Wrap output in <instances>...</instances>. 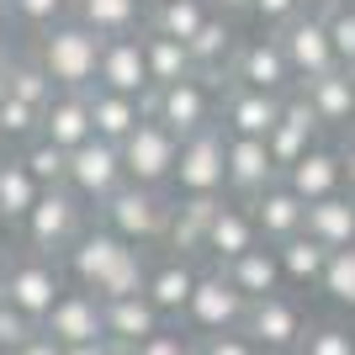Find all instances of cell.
Instances as JSON below:
<instances>
[{
  "label": "cell",
  "mask_w": 355,
  "mask_h": 355,
  "mask_svg": "<svg viewBox=\"0 0 355 355\" xmlns=\"http://www.w3.org/2000/svg\"><path fill=\"white\" fill-rule=\"evenodd\" d=\"M64 270L74 276L80 292H90L96 302H117V297H138L148 282V254L122 244L117 234H106L101 223L74 239V250L64 254Z\"/></svg>",
  "instance_id": "6da1fadb"
},
{
  "label": "cell",
  "mask_w": 355,
  "mask_h": 355,
  "mask_svg": "<svg viewBox=\"0 0 355 355\" xmlns=\"http://www.w3.org/2000/svg\"><path fill=\"white\" fill-rule=\"evenodd\" d=\"M32 59L43 64V74L53 80V90H74L85 96L96 85V59H101V37H90L80 21H53L37 32Z\"/></svg>",
  "instance_id": "7a4b0ae2"
},
{
  "label": "cell",
  "mask_w": 355,
  "mask_h": 355,
  "mask_svg": "<svg viewBox=\"0 0 355 355\" xmlns=\"http://www.w3.org/2000/svg\"><path fill=\"white\" fill-rule=\"evenodd\" d=\"M85 228H90V207L69 191V186H48V191L37 196V207L21 218V239H27V250L43 254V260H64Z\"/></svg>",
  "instance_id": "3957f363"
},
{
  "label": "cell",
  "mask_w": 355,
  "mask_h": 355,
  "mask_svg": "<svg viewBox=\"0 0 355 355\" xmlns=\"http://www.w3.org/2000/svg\"><path fill=\"white\" fill-rule=\"evenodd\" d=\"M218 96H223V85H212L202 74H186V80H175L164 90H148L138 106H144V117L164 122L175 138H191V133L218 122Z\"/></svg>",
  "instance_id": "277c9868"
},
{
  "label": "cell",
  "mask_w": 355,
  "mask_h": 355,
  "mask_svg": "<svg viewBox=\"0 0 355 355\" xmlns=\"http://www.w3.org/2000/svg\"><path fill=\"white\" fill-rule=\"evenodd\" d=\"M101 228L117 234L122 244L133 250H148V244H164V223H170V196L154 191V186H122L112 202H101Z\"/></svg>",
  "instance_id": "5b68a950"
},
{
  "label": "cell",
  "mask_w": 355,
  "mask_h": 355,
  "mask_svg": "<svg viewBox=\"0 0 355 355\" xmlns=\"http://www.w3.org/2000/svg\"><path fill=\"white\" fill-rule=\"evenodd\" d=\"M64 292V270L59 260H43V254L32 250H16L6 266H0V302H11L21 318H32V324H43L48 308L59 302Z\"/></svg>",
  "instance_id": "8992f818"
},
{
  "label": "cell",
  "mask_w": 355,
  "mask_h": 355,
  "mask_svg": "<svg viewBox=\"0 0 355 355\" xmlns=\"http://www.w3.org/2000/svg\"><path fill=\"white\" fill-rule=\"evenodd\" d=\"M223 128L212 122V128H202V133L180 138V159H175V175H170V186H175V196H191V202H218L223 191H228V170H223Z\"/></svg>",
  "instance_id": "52a82bcc"
},
{
  "label": "cell",
  "mask_w": 355,
  "mask_h": 355,
  "mask_svg": "<svg viewBox=\"0 0 355 355\" xmlns=\"http://www.w3.org/2000/svg\"><path fill=\"white\" fill-rule=\"evenodd\" d=\"M117 148H122V170H128V180H133V186H154V191H164V186H170L175 159H180V138L170 133L164 122L144 117Z\"/></svg>",
  "instance_id": "ba28073f"
},
{
  "label": "cell",
  "mask_w": 355,
  "mask_h": 355,
  "mask_svg": "<svg viewBox=\"0 0 355 355\" xmlns=\"http://www.w3.org/2000/svg\"><path fill=\"white\" fill-rule=\"evenodd\" d=\"M244 313H250V302L228 286V276H223V270H202L191 297H186L180 324L207 340V334H234V329H244Z\"/></svg>",
  "instance_id": "9c48e42d"
},
{
  "label": "cell",
  "mask_w": 355,
  "mask_h": 355,
  "mask_svg": "<svg viewBox=\"0 0 355 355\" xmlns=\"http://www.w3.org/2000/svg\"><path fill=\"white\" fill-rule=\"evenodd\" d=\"M64 186H69L85 207H101L112 196L128 186V170H122V148L117 144H101V138H90L69 154V170H64Z\"/></svg>",
  "instance_id": "30bf717a"
},
{
  "label": "cell",
  "mask_w": 355,
  "mask_h": 355,
  "mask_svg": "<svg viewBox=\"0 0 355 355\" xmlns=\"http://www.w3.org/2000/svg\"><path fill=\"white\" fill-rule=\"evenodd\" d=\"M244 334L260 345V355H292L308 334V318H302V302L286 292H270L260 302H250L244 313Z\"/></svg>",
  "instance_id": "8fae6325"
},
{
  "label": "cell",
  "mask_w": 355,
  "mask_h": 355,
  "mask_svg": "<svg viewBox=\"0 0 355 355\" xmlns=\"http://www.w3.org/2000/svg\"><path fill=\"white\" fill-rule=\"evenodd\" d=\"M276 43H282L286 69H292L297 85H308V80H318V74L340 69V64H334V48H329V27H324L318 11H297L292 21L276 32Z\"/></svg>",
  "instance_id": "7c38bea8"
},
{
  "label": "cell",
  "mask_w": 355,
  "mask_h": 355,
  "mask_svg": "<svg viewBox=\"0 0 355 355\" xmlns=\"http://www.w3.org/2000/svg\"><path fill=\"white\" fill-rule=\"evenodd\" d=\"M228 85H244V90H266V96H292V69H286V53L276 37H244L228 64Z\"/></svg>",
  "instance_id": "4fadbf2b"
},
{
  "label": "cell",
  "mask_w": 355,
  "mask_h": 355,
  "mask_svg": "<svg viewBox=\"0 0 355 355\" xmlns=\"http://www.w3.org/2000/svg\"><path fill=\"white\" fill-rule=\"evenodd\" d=\"M282 101H286V96L223 85V96H218V128H223V138H270V128H276V117H282Z\"/></svg>",
  "instance_id": "5bb4252c"
},
{
  "label": "cell",
  "mask_w": 355,
  "mask_h": 355,
  "mask_svg": "<svg viewBox=\"0 0 355 355\" xmlns=\"http://www.w3.org/2000/svg\"><path fill=\"white\" fill-rule=\"evenodd\" d=\"M48 334V340L59 345V350H69V345H96L106 340V329H101V302L90 292H80V286H64L59 302L48 308V318L37 324Z\"/></svg>",
  "instance_id": "9a60e30c"
},
{
  "label": "cell",
  "mask_w": 355,
  "mask_h": 355,
  "mask_svg": "<svg viewBox=\"0 0 355 355\" xmlns=\"http://www.w3.org/2000/svg\"><path fill=\"white\" fill-rule=\"evenodd\" d=\"M318 133H324V128H318V117H313V112H308V101H302V96L292 90V96L282 101V117H276L270 138H266L270 164H276V175H286V170H292V164L302 159V154H308L313 144H318Z\"/></svg>",
  "instance_id": "2e32d148"
},
{
  "label": "cell",
  "mask_w": 355,
  "mask_h": 355,
  "mask_svg": "<svg viewBox=\"0 0 355 355\" xmlns=\"http://www.w3.org/2000/svg\"><path fill=\"white\" fill-rule=\"evenodd\" d=\"M90 90H112V96H148V69H144V48L138 37H106L101 59H96V85Z\"/></svg>",
  "instance_id": "e0dca14e"
},
{
  "label": "cell",
  "mask_w": 355,
  "mask_h": 355,
  "mask_svg": "<svg viewBox=\"0 0 355 355\" xmlns=\"http://www.w3.org/2000/svg\"><path fill=\"white\" fill-rule=\"evenodd\" d=\"M223 170H228V191L239 196V202H250V196H260L266 186H276V164H270V148L266 138H228L223 144Z\"/></svg>",
  "instance_id": "ac0fdd59"
},
{
  "label": "cell",
  "mask_w": 355,
  "mask_h": 355,
  "mask_svg": "<svg viewBox=\"0 0 355 355\" xmlns=\"http://www.w3.org/2000/svg\"><path fill=\"white\" fill-rule=\"evenodd\" d=\"M244 207H250V218H254L260 244H270V250H276V244H286V239H297V234H302V218H308V202H297L282 180H276V186H266L260 196H250Z\"/></svg>",
  "instance_id": "d6986e66"
},
{
  "label": "cell",
  "mask_w": 355,
  "mask_h": 355,
  "mask_svg": "<svg viewBox=\"0 0 355 355\" xmlns=\"http://www.w3.org/2000/svg\"><path fill=\"white\" fill-rule=\"evenodd\" d=\"M297 96L308 101V112L318 117L324 133H329V128H340V133H350V128H355V74L350 69L318 74V80H308Z\"/></svg>",
  "instance_id": "ffe728a7"
},
{
  "label": "cell",
  "mask_w": 355,
  "mask_h": 355,
  "mask_svg": "<svg viewBox=\"0 0 355 355\" xmlns=\"http://www.w3.org/2000/svg\"><path fill=\"white\" fill-rule=\"evenodd\" d=\"M260 244V234H254V218L244 202H218L212 207V223H207V239H202V254H207L212 266H228V260H239L244 250H254Z\"/></svg>",
  "instance_id": "44dd1931"
},
{
  "label": "cell",
  "mask_w": 355,
  "mask_h": 355,
  "mask_svg": "<svg viewBox=\"0 0 355 355\" xmlns=\"http://www.w3.org/2000/svg\"><path fill=\"white\" fill-rule=\"evenodd\" d=\"M282 186L297 196V202H324V196H340L345 191V170H340V148L329 144H313L302 159L282 175Z\"/></svg>",
  "instance_id": "7402d4cb"
},
{
  "label": "cell",
  "mask_w": 355,
  "mask_h": 355,
  "mask_svg": "<svg viewBox=\"0 0 355 355\" xmlns=\"http://www.w3.org/2000/svg\"><path fill=\"white\" fill-rule=\"evenodd\" d=\"M101 329H106V345H117V350H138L148 334H159V329H164V318H159V308L138 292V297L101 302Z\"/></svg>",
  "instance_id": "603a6c76"
},
{
  "label": "cell",
  "mask_w": 355,
  "mask_h": 355,
  "mask_svg": "<svg viewBox=\"0 0 355 355\" xmlns=\"http://www.w3.org/2000/svg\"><path fill=\"white\" fill-rule=\"evenodd\" d=\"M186 53H191V69L202 74V80L228 85V64H234V53H239L234 21H228V16H207V21L196 27V37L186 43Z\"/></svg>",
  "instance_id": "cb8c5ba5"
},
{
  "label": "cell",
  "mask_w": 355,
  "mask_h": 355,
  "mask_svg": "<svg viewBox=\"0 0 355 355\" xmlns=\"http://www.w3.org/2000/svg\"><path fill=\"white\" fill-rule=\"evenodd\" d=\"M69 21H80L90 37L106 43V37H138L148 27V11L138 0H74Z\"/></svg>",
  "instance_id": "d4e9b609"
},
{
  "label": "cell",
  "mask_w": 355,
  "mask_h": 355,
  "mask_svg": "<svg viewBox=\"0 0 355 355\" xmlns=\"http://www.w3.org/2000/svg\"><path fill=\"white\" fill-rule=\"evenodd\" d=\"M223 276H228V286H234L244 302H260V297H270V292H286L282 266H276V250H270V244H254V250H244L239 260H228Z\"/></svg>",
  "instance_id": "484cf974"
},
{
  "label": "cell",
  "mask_w": 355,
  "mask_h": 355,
  "mask_svg": "<svg viewBox=\"0 0 355 355\" xmlns=\"http://www.w3.org/2000/svg\"><path fill=\"white\" fill-rule=\"evenodd\" d=\"M302 234L313 244H324L329 254L334 250H350L355 244V196H324V202H308V218H302Z\"/></svg>",
  "instance_id": "4316f807"
},
{
  "label": "cell",
  "mask_w": 355,
  "mask_h": 355,
  "mask_svg": "<svg viewBox=\"0 0 355 355\" xmlns=\"http://www.w3.org/2000/svg\"><path fill=\"white\" fill-rule=\"evenodd\" d=\"M37 138H48L53 148H64V154H74L80 144H90V106H85V96H74V90H59L53 101L43 106V133Z\"/></svg>",
  "instance_id": "83f0119b"
},
{
  "label": "cell",
  "mask_w": 355,
  "mask_h": 355,
  "mask_svg": "<svg viewBox=\"0 0 355 355\" xmlns=\"http://www.w3.org/2000/svg\"><path fill=\"white\" fill-rule=\"evenodd\" d=\"M196 276H202V270H196L191 260L170 254V260H159V266H148L144 297L159 308V318H180V313H186V297H191V286H196Z\"/></svg>",
  "instance_id": "f1b7e54d"
},
{
  "label": "cell",
  "mask_w": 355,
  "mask_h": 355,
  "mask_svg": "<svg viewBox=\"0 0 355 355\" xmlns=\"http://www.w3.org/2000/svg\"><path fill=\"white\" fill-rule=\"evenodd\" d=\"M218 202H191V196H175V202H170V223H164L170 254H180V260L202 254V239H207V223H212V207H218Z\"/></svg>",
  "instance_id": "f546056e"
},
{
  "label": "cell",
  "mask_w": 355,
  "mask_h": 355,
  "mask_svg": "<svg viewBox=\"0 0 355 355\" xmlns=\"http://www.w3.org/2000/svg\"><path fill=\"white\" fill-rule=\"evenodd\" d=\"M85 106H90V133L101 144H122L144 122V106L133 96H112V90H85Z\"/></svg>",
  "instance_id": "4dcf8cb0"
},
{
  "label": "cell",
  "mask_w": 355,
  "mask_h": 355,
  "mask_svg": "<svg viewBox=\"0 0 355 355\" xmlns=\"http://www.w3.org/2000/svg\"><path fill=\"white\" fill-rule=\"evenodd\" d=\"M138 48H144V69H148V90H164L175 85V80H186L191 69V53H186V43H175V37H164V32H138Z\"/></svg>",
  "instance_id": "1f68e13d"
},
{
  "label": "cell",
  "mask_w": 355,
  "mask_h": 355,
  "mask_svg": "<svg viewBox=\"0 0 355 355\" xmlns=\"http://www.w3.org/2000/svg\"><path fill=\"white\" fill-rule=\"evenodd\" d=\"M37 196H43V186L32 180L21 154H6V159H0V223H6V228H21V218L37 207Z\"/></svg>",
  "instance_id": "d6a6232c"
},
{
  "label": "cell",
  "mask_w": 355,
  "mask_h": 355,
  "mask_svg": "<svg viewBox=\"0 0 355 355\" xmlns=\"http://www.w3.org/2000/svg\"><path fill=\"white\" fill-rule=\"evenodd\" d=\"M276 266H282L286 286H318V276H324V266H329V250L313 244L308 234H297V239H286V244H276Z\"/></svg>",
  "instance_id": "836d02e7"
},
{
  "label": "cell",
  "mask_w": 355,
  "mask_h": 355,
  "mask_svg": "<svg viewBox=\"0 0 355 355\" xmlns=\"http://www.w3.org/2000/svg\"><path fill=\"white\" fill-rule=\"evenodd\" d=\"M207 0H164L159 11H148V32H164V37H175V43H191L196 27L207 21Z\"/></svg>",
  "instance_id": "e575fe53"
},
{
  "label": "cell",
  "mask_w": 355,
  "mask_h": 355,
  "mask_svg": "<svg viewBox=\"0 0 355 355\" xmlns=\"http://www.w3.org/2000/svg\"><path fill=\"white\" fill-rule=\"evenodd\" d=\"M0 90H6V96H16V101H27V106H37V112H43V106L59 96V90H53V80L43 74V64L32 59V53H21V59H16L11 80H6Z\"/></svg>",
  "instance_id": "d590c367"
},
{
  "label": "cell",
  "mask_w": 355,
  "mask_h": 355,
  "mask_svg": "<svg viewBox=\"0 0 355 355\" xmlns=\"http://www.w3.org/2000/svg\"><path fill=\"white\" fill-rule=\"evenodd\" d=\"M318 292H324L334 308H350V313H355V244L329 254L324 276H318Z\"/></svg>",
  "instance_id": "8d00e7d4"
},
{
  "label": "cell",
  "mask_w": 355,
  "mask_h": 355,
  "mask_svg": "<svg viewBox=\"0 0 355 355\" xmlns=\"http://www.w3.org/2000/svg\"><path fill=\"white\" fill-rule=\"evenodd\" d=\"M0 133H6V144H32V138L43 133V112L0 90Z\"/></svg>",
  "instance_id": "74e56055"
},
{
  "label": "cell",
  "mask_w": 355,
  "mask_h": 355,
  "mask_svg": "<svg viewBox=\"0 0 355 355\" xmlns=\"http://www.w3.org/2000/svg\"><path fill=\"white\" fill-rule=\"evenodd\" d=\"M324 27H329V48H334V64L355 74V0L324 11Z\"/></svg>",
  "instance_id": "f35d334b"
},
{
  "label": "cell",
  "mask_w": 355,
  "mask_h": 355,
  "mask_svg": "<svg viewBox=\"0 0 355 355\" xmlns=\"http://www.w3.org/2000/svg\"><path fill=\"white\" fill-rule=\"evenodd\" d=\"M21 164H27L32 170V180H37V186H64V170H69V154H64V148H53L48 144V138H32L27 144V154H21Z\"/></svg>",
  "instance_id": "ab89813d"
},
{
  "label": "cell",
  "mask_w": 355,
  "mask_h": 355,
  "mask_svg": "<svg viewBox=\"0 0 355 355\" xmlns=\"http://www.w3.org/2000/svg\"><path fill=\"white\" fill-rule=\"evenodd\" d=\"M6 11H11V21L43 32V27H53V21H69L74 0H6Z\"/></svg>",
  "instance_id": "60d3db41"
},
{
  "label": "cell",
  "mask_w": 355,
  "mask_h": 355,
  "mask_svg": "<svg viewBox=\"0 0 355 355\" xmlns=\"http://www.w3.org/2000/svg\"><path fill=\"white\" fill-rule=\"evenodd\" d=\"M297 355H355V334L345 324H313L297 345Z\"/></svg>",
  "instance_id": "b9f144b4"
},
{
  "label": "cell",
  "mask_w": 355,
  "mask_h": 355,
  "mask_svg": "<svg viewBox=\"0 0 355 355\" xmlns=\"http://www.w3.org/2000/svg\"><path fill=\"white\" fill-rule=\"evenodd\" d=\"M32 334H37V324H32V318H21L11 302H0V355H11L16 345H27Z\"/></svg>",
  "instance_id": "7bdbcfd3"
},
{
  "label": "cell",
  "mask_w": 355,
  "mask_h": 355,
  "mask_svg": "<svg viewBox=\"0 0 355 355\" xmlns=\"http://www.w3.org/2000/svg\"><path fill=\"white\" fill-rule=\"evenodd\" d=\"M128 355H196V340L191 334H180V329H159V334H148L138 350Z\"/></svg>",
  "instance_id": "ee69618b"
},
{
  "label": "cell",
  "mask_w": 355,
  "mask_h": 355,
  "mask_svg": "<svg viewBox=\"0 0 355 355\" xmlns=\"http://www.w3.org/2000/svg\"><path fill=\"white\" fill-rule=\"evenodd\" d=\"M196 355H260V345L234 329V334H207V340H196Z\"/></svg>",
  "instance_id": "f6af8a7d"
},
{
  "label": "cell",
  "mask_w": 355,
  "mask_h": 355,
  "mask_svg": "<svg viewBox=\"0 0 355 355\" xmlns=\"http://www.w3.org/2000/svg\"><path fill=\"white\" fill-rule=\"evenodd\" d=\"M297 11H302V0H250V16L260 27H270V32H282Z\"/></svg>",
  "instance_id": "bcb514c9"
},
{
  "label": "cell",
  "mask_w": 355,
  "mask_h": 355,
  "mask_svg": "<svg viewBox=\"0 0 355 355\" xmlns=\"http://www.w3.org/2000/svg\"><path fill=\"white\" fill-rule=\"evenodd\" d=\"M340 170H345V191L355 196V128L345 133V144H340Z\"/></svg>",
  "instance_id": "7dc6e473"
},
{
  "label": "cell",
  "mask_w": 355,
  "mask_h": 355,
  "mask_svg": "<svg viewBox=\"0 0 355 355\" xmlns=\"http://www.w3.org/2000/svg\"><path fill=\"white\" fill-rule=\"evenodd\" d=\"M11 355H59V345H53V340H48V334H43V329H37V334H32L27 345H16Z\"/></svg>",
  "instance_id": "c3c4849f"
},
{
  "label": "cell",
  "mask_w": 355,
  "mask_h": 355,
  "mask_svg": "<svg viewBox=\"0 0 355 355\" xmlns=\"http://www.w3.org/2000/svg\"><path fill=\"white\" fill-rule=\"evenodd\" d=\"M16 59H21V48H16V37H6V43H0V85H6V80H11Z\"/></svg>",
  "instance_id": "681fc988"
},
{
  "label": "cell",
  "mask_w": 355,
  "mask_h": 355,
  "mask_svg": "<svg viewBox=\"0 0 355 355\" xmlns=\"http://www.w3.org/2000/svg\"><path fill=\"white\" fill-rule=\"evenodd\" d=\"M207 11H212V16H228V21H234V16L250 11V0H207Z\"/></svg>",
  "instance_id": "f907efd6"
},
{
  "label": "cell",
  "mask_w": 355,
  "mask_h": 355,
  "mask_svg": "<svg viewBox=\"0 0 355 355\" xmlns=\"http://www.w3.org/2000/svg\"><path fill=\"white\" fill-rule=\"evenodd\" d=\"M59 355H117V345L96 340V345H69V350H59Z\"/></svg>",
  "instance_id": "816d5d0a"
},
{
  "label": "cell",
  "mask_w": 355,
  "mask_h": 355,
  "mask_svg": "<svg viewBox=\"0 0 355 355\" xmlns=\"http://www.w3.org/2000/svg\"><path fill=\"white\" fill-rule=\"evenodd\" d=\"M334 6H345V0H302V11H318V16L334 11Z\"/></svg>",
  "instance_id": "f5cc1de1"
},
{
  "label": "cell",
  "mask_w": 355,
  "mask_h": 355,
  "mask_svg": "<svg viewBox=\"0 0 355 355\" xmlns=\"http://www.w3.org/2000/svg\"><path fill=\"white\" fill-rule=\"evenodd\" d=\"M11 27H16V21H11V11H6V6H0V43H6V37H11Z\"/></svg>",
  "instance_id": "db71d44e"
},
{
  "label": "cell",
  "mask_w": 355,
  "mask_h": 355,
  "mask_svg": "<svg viewBox=\"0 0 355 355\" xmlns=\"http://www.w3.org/2000/svg\"><path fill=\"white\" fill-rule=\"evenodd\" d=\"M138 6H144V11H159V6H164V0H138Z\"/></svg>",
  "instance_id": "11a10c76"
},
{
  "label": "cell",
  "mask_w": 355,
  "mask_h": 355,
  "mask_svg": "<svg viewBox=\"0 0 355 355\" xmlns=\"http://www.w3.org/2000/svg\"><path fill=\"white\" fill-rule=\"evenodd\" d=\"M6 154H11V144H6V133H0V159H6Z\"/></svg>",
  "instance_id": "9f6ffc18"
},
{
  "label": "cell",
  "mask_w": 355,
  "mask_h": 355,
  "mask_svg": "<svg viewBox=\"0 0 355 355\" xmlns=\"http://www.w3.org/2000/svg\"><path fill=\"white\" fill-rule=\"evenodd\" d=\"M0 250H6V223H0Z\"/></svg>",
  "instance_id": "6f0895ef"
},
{
  "label": "cell",
  "mask_w": 355,
  "mask_h": 355,
  "mask_svg": "<svg viewBox=\"0 0 355 355\" xmlns=\"http://www.w3.org/2000/svg\"><path fill=\"white\" fill-rule=\"evenodd\" d=\"M117 355H128V350H117Z\"/></svg>",
  "instance_id": "680465c9"
},
{
  "label": "cell",
  "mask_w": 355,
  "mask_h": 355,
  "mask_svg": "<svg viewBox=\"0 0 355 355\" xmlns=\"http://www.w3.org/2000/svg\"><path fill=\"white\" fill-rule=\"evenodd\" d=\"M0 6H6V0H0Z\"/></svg>",
  "instance_id": "91938a15"
}]
</instances>
